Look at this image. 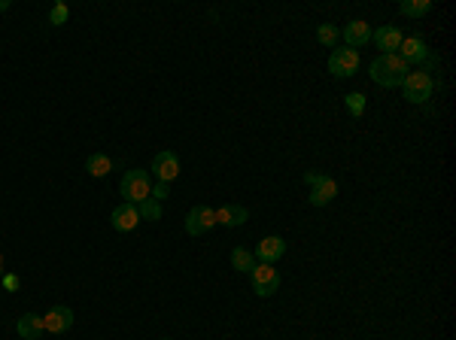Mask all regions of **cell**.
Returning <instances> with one entry per match:
<instances>
[{
  "label": "cell",
  "instance_id": "obj_20",
  "mask_svg": "<svg viewBox=\"0 0 456 340\" xmlns=\"http://www.w3.org/2000/svg\"><path fill=\"white\" fill-rule=\"evenodd\" d=\"M316 40L323 43V46H329V49L341 46V30H338V25H319L316 28Z\"/></svg>",
  "mask_w": 456,
  "mask_h": 340
},
{
  "label": "cell",
  "instance_id": "obj_21",
  "mask_svg": "<svg viewBox=\"0 0 456 340\" xmlns=\"http://www.w3.org/2000/svg\"><path fill=\"white\" fill-rule=\"evenodd\" d=\"M137 213H140V219H146V222H158V219H162V204H158V200H152V198H146V200H140V204H137Z\"/></svg>",
  "mask_w": 456,
  "mask_h": 340
},
{
  "label": "cell",
  "instance_id": "obj_11",
  "mask_svg": "<svg viewBox=\"0 0 456 340\" xmlns=\"http://www.w3.org/2000/svg\"><path fill=\"white\" fill-rule=\"evenodd\" d=\"M338 180H332V176H319V182L316 185H310V207H325V204H332L334 198H338Z\"/></svg>",
  "mask_w": 456,
  "mask_h": 340
},
{
  "label": "cell",
  "instance_id": "obj_13",
  "mask_svg": "<svg viewBox=\"0 0 456 340\" xmlns=\"http://www.w3.org/2000/svg\"><path fill=\"white\" fill-rule=\"evenodd\" d=\"M371 40L377 43V49H380V55H392V52H399V46H401V30L399 28H392V25H383V28H377V30H371Z\"/></svg>",
  "mask_w": 456,
  "mask_h": 340
},
{
  "label": "cell",
  "instance_id": "obj_19",
  "mask_svg": "<svg viewBox=\"0 0 456 340\" xmlns=\"http://www.w3.org/2000/svg\"><path fill=\"white\" fill-rule=\"evenodd\" d=\"M401 15H408V19H420L432 10V0H401Z\"/></svg>",
  "mask_w": 456,
  "mask_h": 340
},
{
  "label": "cell",
  "instance_id": "obj_2",
  "mask_svg": "<svg viewBox=\"0 0 456 340\" xmlns=\"http://www.w3.org/2000/svg\"><path fill=\"white\" fill-rule=\"evenodd\" d=\"M122 198H125V204H140V200H146L152 195V180H149V170H128L125 176H122V185H119Z\"/></svg>",
  "mask_w": 456,
  "mask_h": 340
},
{
  "label": "cell",
  "instance_id": "obj_9",
  "mask_svg": "<svg viewBox=\"0 0 456 340\" xmlns=\"http://www.w3.org/2000/svg\"><path fill=\"white\" fill-rule=\"evenodd\" d=\"M110 225L119 231V234H128L140 225V213H137V204H119L116 210L110 213Z\"/></svg>",
  "mask_w": 456,
  "mask_h": 340
},
{
  "label": "cell",
  "instance_id": "obj_18",
  "mask_svg": "<svg viewBox=\"0 0 456 340\" xmlns=\"http://www.w3.org/2000/svg\"><path fill=\"white\" fill-rule=\"evenodd\" d=\"M231 267L240 270V274H249V270L256 267V255L249 249H243V246H238V249L231 252Z\"/></svg>",
  "mask_w": 456,
  "mask_h": 340
},
{
  "label": "cell",
  "instance_id": "obj_8",
  "mask_svg": "<svg viewBox=\"0 0 456 340\" xmlns=\"http://www.w3.org/2000/svg\"><path fill=\"white\" fill-rule=\"evenodd\" d=\"M73 328V310L70 307H52L49 313L43 316V331H49V334H64V331Z\"/></svg>",
  "mask_w": 456,
  "mask_h": 340
},
{
  "label": "cell",
  "instance_id": "obj_7",
  "mask_svg": "<svg viewBox=\"0 0 456 340\" xmlns=\"http://www.w3.org/2000/svg\"><path fill=\"white\" fill-rule=\"evenodd\" d=\"M152 173H155L158 182H167V185H171V182L180 176V158L173 155L171 149L158 152V155L152 158Z\"/></svg>",
  "mask_w": 456,
  "mask_h": 340
},
{
  "label": "cell",
  "instance_id": "obj_15",
  "mask_svg": "<svg viewBox=\"0 0 456 340\" xmlns=\"http://www.w3.org/2000/svg\"><path fill=\"white\" fill-rule=\"evenodd\" d=\"M247 219H249V210L240 204H228V207H219L216 210V222L225 228H240Z\"/></svg>",
  "mask_w": 456,
  "mask_h": 340
},
{
  "label": "cell",
  "instance_id": "obj_3",
  "mask_svg": "<svg viewBox=\"0 0 456 340\" xmlns=\"http://www.w3.org/2000/svg\"><path fill=\"white\" fill-rule=\"evenodd\" d=\"M401 91H405V100H410V104H426L435 95V79L426 70H410L401 82Z\"/></svg>",
  "mask_w": 456,
  "mask_h": 340
},
{
  "label": "cell",
  "instance_id": "obj_4",
  "mask_svg": "<svg viewBox=\"0 0 456 340\" xmlns=\"http://www.w3.org/2000/svg\"><path fill=\"white\" fill-rule=\"evenodd\" d=\"M359 67H362V58H359V52L356 49H334L332 55H329V73L332 76H338V79H350V76H356L359 73Z\"/></svg>",
  "mask_w": 456,
  "mask_h": 340
},
{
  "label": "cell",
  "instance_id": "obj_17",
  "mask_svg": "<svg viewBox=\"0 0 456 340\" xmlns=\"http://www.w3.org/2000/svg\"><path fill=\"white\" fill-rule=\"evenodd\" d=\"M86 170L91 176H97V180H104V176H110V170H113V158L104 155V152H95V155H88Z\"/></svg>",
  "mask_w": 456,
  "mask_h": 340
},
{
  "label": "cell",
  "instance_id": "obj_5",
  "mask_svg": "<svg viewBox=\"0 0 456 340\" xmlns=\"http://www.w3.org/2000/svg\"><path fill=\"white\" fill-rule=\"evenodd\" d=\"M249 280H253V292L258 298H271L274 292L280 289V274L277 267L265 265V261H258V265L249 270Z\"/></svg>",
  "mask_w": 456,
  "mask_h": 340
},
{
  "label": "cell",
  "instance_id": "obj_24",
  "mask_svg": "<svg viewBox=\"0 0 456 340\" xmlns=\"http://www.w3.org/2000/svg\"><path fill=\"white\" fill-rule=\"evenodd\" d=\"M149 198L162 204V200L171 198V185H167V182H155V185H152V195H149Z\"/></svg>",
  "mask_w": 456,
  "mask_h": 340
},
{
  "label": "cell",
  "instance_id": "obj_29",
  "mask_svg": "<svg viewBox=\"0 0 456 340\" xmlns=\"http://www.w3.org/2000/svg\"><path fill=\"white\" fill-rule=\"evenodd\" d=\"M164 340H171V337H164Z\"/></svg>",
  "mask_w": 456,
  "mask_h": 340
},
{
  "label": "cell",
  "instance_id": "obj_1",
  "mask_svg": "<svg viewBox=\"0 0 456 340\" xmlns=\"http://www.w3.org/2000/svg\"><path fill=\"white\" fill-rule=\"evenodd\" d=\"M368 73H371V79L377 85H383V88H399V85L405 82V76L410 73V67L392 52V55H377L371 61Z\"/></svg>",
  "mask_w": 456,
  "mask_h": 340
},
{
  "label": "cell",
  "instance_id": "obj_26",
  "mask_svg": "<svg viewBox=\"0 0 456 340\" xmlns=\"http://www.w3.org/2000/svg\"><path fill=\"white\" fill-rule=\"evenodd\" d=\"M319 176H323V173H314V170H307V173H304V182H307V185H316Z\"/></svg>",
  "mask_w": 456,
  "mask_h": 340
},
{
  "label": "cell",
  "instance_id": "obj_6",
  "mask_svg": "<svg viewBox=\"0 0 456 340\" xmlns=\"http://www.w3.org/2000/svg\"><path fill=\"white\" fill-rule=\"evenodd\" d=\"M213 225H216V210H213V207H207V204L192 207V210H189V216H186V231H189L192 237L207 234Z\"/></svg>",
  "mask_w": 456,
  "mask_h": 340
},
{
  "label": "cell",
  "instance_id": "obj_23",
  "mask_svg": "<svg viewBox=\"0 0 456 340\" xmlns=\"http://www.w3.org/2000/svg\"><path fill=\"white\" fill-rule=\"evenodd\" d=\"M344 104H347V110L353 119H359V115L365 113V95H359V91H353V95H347L344 97Z\"/></svg>",
  "mask_w": 456,
  "mask_h": 340
},
{
  "label": "cell",
  "instance_id": "obj_10",
  "mask_svg": "<svg viewBox=\"0 0 456 340\" xmlns=\"http://www.w3.org/2000/svg\"><path fill=\"white\" fill-rule=\"evenodd\" d=\"M429 52H432V49H429V46H426V43L420 40V37H405L395 55H399V58H401V61H405V64L410 67V64H423Z\"/></svg>",
  "mask_w": 456,
  "mask_h": 340
},
{
  "label": "cell",
  "instance_id": "obj_22",
  "mask_svg": "<svg viewBox=\"0 0 456 340\" xmlns=\"http://www.w3.org/2000/svg\"><path fill=\"white\" fill-rule=\"evenodd\" d=\"M67 19H70V6H67L64 0L52 3V10H49V25H52V28H61V25H67Z\"/></svg>",
  "mask_w": 456,
  "mask_h": 340
},
{
  "label": "cell",
  "instance_id": "obj_28",
  "mask_svg": "<svg viewBox=\"0 0 456 340\" xmlns=\"http://www.w3.org/2000/svg\"><path fill=\"white\" fill-rule=\"evenodd\" d=\"M0 267H3V258H0Z\"/></svg>",
  "mask_w": 456,
  "mask_h": 340
},
{
  "label": "cell",
  "instance_id": "obj_27",
  "mask_svg": "<svg viewBox=\"0 0 456 340\" xmlns=\"http://www.w3.org/2000/svg\"><path fill=\"white\" fill-rule=\"evenodd\" d=\"M10 6H12L10 0H0V12H6V10H10Z\"/></svg>",
  "mask_w": 456,
  "mask_h": 340
},
{
  "label": "cell",
  "instance_id": "obj_12",
  "mask_svg": "<svg viewBox=\"0 0 456 340\" xmlns=\"http://www.w3.org/2000/svg\"><path fill=\"white\" fill-rule=\"evenodd\" d=\"M256 258L265 261V265H274V261H280L286 255V240L283 237H262V240L256 243Z\"/></svg>",
  "mask_w": 456,
  "mask_h": 340
},
{
  "label": "cell",
  "instance_id": "obj_14",
  "mask_svg": "<svg viewBox=\"0 0 456 340\" xmlns=\"http://www.w3.org/2000/svg\"><path fill=\"white\" fill-rule=\"evenodd\" d=\"M341 40H344L347 49H356V52H359L362 46L371 40V28H368V21H359V19L350 21V25H347L344 30H341Z\"/></svg>",
  "mask_w": 456,
  "mask_h": 340
},
{
  "label": "cell",
  "instance_id": "obj_16",
  "mask_svg": "<svg viewBox=\"0 0 456 340\" xmlns=\"http://www.w3.org/2000/svg\"><path fill=\"white\" fill-rule=\"evenodd\" d=\"M15 331H19L21 340H40V337H43V316H37V313L19 316V322H15Z\"/></svg>",
  "mask_w": 456,
  "mask_h": 340
},
{
  "label": "cell",
  "instance_id": "obj_25",
  "mask_svg": "<svg viewBox=\"0 0 456 340\" xmlns=\"http://www.w3.org/2000/svg\"><path fill=\"white\" fill-rule=\"evenodd\" d=\"M21 289V276L19 274H3V292H19Z\"/></svg>",
  "mask_w": 456,
  "mask_h": 340
}]
</instances>
